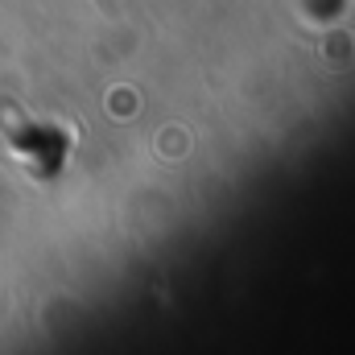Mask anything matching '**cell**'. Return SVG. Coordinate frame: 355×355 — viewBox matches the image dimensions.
I'll return each instance as SVG.
<instances>
[{"label":"cell","mask_w":355,"mask_h":355,"mask_svg":"<svg viewBox=\"0 0 355 355\" xmlns=\"http://www.w3.org/2000/svg\"><path fill=\"white\" fill-rule=\"evenodd\" d=\"M331 58H335V62H339V58H352V37L335 33V37H331Z\"/></svg>","instance_id":"cell-1"}]
</instances>
